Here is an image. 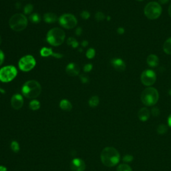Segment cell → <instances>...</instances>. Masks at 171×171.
<instances>
[{
	"label": "cell",
	"mask_w": 171,
	"mask_h": 171,
	"mask_svg": "<svg viewBox=\"0 0 171 171\" xmlns=\"http://www.w3.org/2000/svg\"><path fill=\"white\" fill-rule=\"evenodd\" d=\"M80 80L82 81V82L84 84H86L88 82V78L87 76H80Z\"/></svg>",
	"instance_id": "36"
},
{
	"label": "cell",
	"mask_w": 171,
	"mask_h": 171,
	"mask_svg": "<svg viewBox=\"0 0 171 171\" xmlns=\"http://www.w3.org/2000/svg\"><path fill=\"white\" fill-rule=\"evenodd\" d=\"M141 101L147 106H152L157 103L159 99V94L157 89L152 87H148L144 89L141 94Z\"/></svg>",
	"instance_id": "3"
},
{
	"label": "cell",
	"mask_w": 171,
	"mask_h": 171,
	"mask_svg": "<svg viewBox=\"0 0 171 171\" xmlns=\"http://www.w3.org/2000/svg\"><path fill=\"white\" fill-rule=\"evenodd\" d=\"M65 37V32L63 30L58 27H55L49 31L46 40L52 46H59L64 42Z\"/></svg>",
	"instance_id": "4"
},
{
	"label": "cell",
	"mask_w": 171,
	"mask_h": 171,
	"mask_svg": "<svg viewBox=\"0 0 171 171\" xmlns=\"http://www.w3.org/2000/svg\"><path fill=\"white\" fill-rule=\"evenodd\" d=\"M59 22L61 26L66 29H72L77 25L78 21L74 15L66 14L62 15L59 19Z\"/></svg>",
	"instance_id": "9"
},
{
	"label": "cell",
	"mask_w": 171,
	"mask_h": 171,
	"mask_svg": "<svg viewBox=\"0 0 171 171\" xmlns=\"http://www.w3.org/2000/svg\"><path fill=\"white\" fill-rule=\"evenodd\" d=\"M100 158L104 165L108 167H112L119 163L120 156L116 148L106 147L101 152Z\"/></svg>",
	"instance_id": "1"
},
{
	"label": "cell",
	"mask_w": 171,
	"mask_h": 171,
	"mask_svg": "<svg viewBox=\"0 0 171 171\" xmlns=\"http://www.w3.org/2000/svg\"><path fill=\"white\" fill-rule=\"evenodd\" d=\"M80 68L74 63H70L68 65L66 68V71L70 76H76L80 73Z\"/></svg>",
	"instance_id": "14"
},
{
	"label": "cell",
	"mask_w": 171,
	"mask_h": 171,
	"mask_svg": "<svg viewBox=\"0 0 171 171\" xmlns=\"http://www.w3.org/2000/svg\"><path fill=\"white\" fill-rule=\"evenodd\" d=\"M96 55V52L95 49L93 48H90L88 49V51L86 52V57L88 59H92L94 58Z\"/></svg>",
	"instance_id": "27"
},
{
	"label": "cell",
	"mask_w": 171,
	"mask_h": 171,
	"mask_svg": "<svg viewBox=\"0 0 171 171\" xmlns=\"http://www.w3.org/2000/svg\"><path fill=\"white\" fill-rule=\"evenodd\" d=\"M70 168L72 171H84L86 169V164L84 161L81 158H74L70 163Z\"/></svg>",
	"instance_id": "11"
},
{
	"label": "cell",
	"mask_w": 171,
	"mask_h": 171,
	"mask_svg": "<svg viewBox=\"0 0 171 171\" xmlns=\"http://www.w3.org/2000/svg\"><path fill=\"white\" fill-rule=\"evenodd\" d=\"M88 102L90 106H91L92 108L96 107L99 104V98L97 96H92V97L90 98V99L89 100Z\"/></svg>",
	"instance_id": "22"
},
{
	"label": "cell",
	"mask_w": 171,
	"mask_h": 171,
	"mask_svg": "<svg viewBox=\"0 0 171 171\" xmlns=\"http://www.w3.org/2000/svg\"><path fill=\"white\" fill-rule=\"evenodd\" d=\"M95 18H96V20H97V21H102V20H104L105 15H104V14L103 13H102V12L99 11V12H97V13L96 14Z\"/></svg>",
	"instance_id": "30"
},
{
	"label": "cell",
	"mask_w": 171,
	"mask_h": 171,
	"mask_svg": "<svg viewBox=\"0 0 171 171\" xmlns=\"http://www.w3.org/2000/svg\"><path fill=\"white\" fill-rule=\"evenodd\" d=\"M92 69V65L91 64H88L85 65V66L84 67V70L85 72H89Z\"/></svg>",
	"instance_id": "32"
},
{
	"label": "cell",
	"mask_w": 171,
	"mask_h": 171,
	"mask_svg": "<svg viewBox=\"0 0 171 171\" xmlns=\"http://www.w3.org/2000/svg\"><path fill=\"white\" fill-rule=\"evenodd\" d=\"M36 60L32 55H27L21 58L19 61V68L21 71H29L36 66Z\"/></svg>",
	"instance_id": "8"
},
{
	"label": "cell",
	"mask_w": 171,
	"mask_h": 171,
	"mask_svg": "<svg viewBox=\"0 0 171 171\" xmlns=\"http://www.w3.org/2000/svg\"><path fill=\"white\" fill-rule=\"evenodd\" d=\"M158 1H159V2L162 4H165L169 2V0H158Z\"/></svg>",
	"instance_id": "40"
},
{
	"label": "cell",
	"mask_w": 171,
	"mask_h": 171,
	"mask_svg": "<svg viewBox=\"0 0 171 171\" xmlns=\"http://www.w3.org/2000/svg\"><path fill=\"white\" fill-rule=\"evenodd\" d=\"M152 114L154 115V116H158V114H159L160 111H159V110H158V108H153L152 109Z\"/></svg>",
	"instance_id": "34"
},
{
	"label": "cell",
	"mask_w": 171,
	"mask_h": 171,
	"mask_svg": "<svg viewBox=\"0 0 171 171\" xmlns=\"http://www.w3.org/2000/svg\"><path fill=\"white\" fill-rule=\"evenodd\" d=\"M169 94H170V95L171 96V89H170V90H169Z\"/></svg>",
	"instance_id": "46"
},
{
	"label": "cell",
	"mask_w": 171,
	"mask_h": 171,
	"mask_svg": "<svg viewBox=\"0 0 171 171\" xmlns=\"http://www.w3.org/2000/svg\"><path fill=\"white\" fill-rule=\"evenodd\" d=\"M60 107L65 111H70L72 108V105L70 103V102L66 99H64L60 102Z\"/></svg>",
	"instance_id": "19"
},
{
	"label": "cell",
	"mask_w": 171,
	"mask_h": 171,
	"mask_svg": "<svg viewBox=\"0 0 171 171\" xmlns=\"http://www.w3.org/2000/svg\"><path fill=\"white\" fill-rule=\"evenodd\" d=\"M144 15L149 20H156L160 17L162 13V8L157 2L148 3L144 8Z\"/></svg>",
	"instance_id": "6"
},
{
	"label": "cell",
	"mask_w": 171,
	"mask_h": 171,
	"mask_svg": "<svg viewBox=\"0 0 171 171\" xmlns=\"http://www.w3.org/2000/svg\"><path fill=\"white\" fill-rule=\"evenodd\" d=\"M123 160L124 162H127V163H128V162H131L133 160V157L132 155L127 154L124 157Z\"/></svg>",
	"instance_id": "33"
},
{
	"label": "cell",
	"mask_w": 171,
	"mask_h": 171,
	"mask_svg": "<svg viewBox=\"0 0 171 171\" xmlns=\"http://www.w3.org/2000/svg\"><path fill=\"white\" fill-rule=\"evenodd\" d=\"M136 1H138V2H141V1H143V0H136Z\"/></svg>",
	"instance_id": "47"
},
{
	"label": "cell",
	"mask_w": 171,
	"mask_h": 171,
	"mask_svg": "<svg viewBox=\"0 0 171 171\" xmlns=\"http://www.w3.org/2000/svg\"><path fill=\"white\" fill-rule=\"evenodd\" d=\"M33 5L32 4H27L26 6H25V8L24 9V13L26 14H30L33 11Z\"/></svg>",
	"instance_id": "29"
},
{
	"label": "cell",
	"mask_w": 171,
	"mask_h": 171,
	"mask_svg": "<svg viewBox=\"0 0 171 171\" xmlns=\"http://www.w3.org/2000/svg\"><path fill=\"white\" fill-rule=\"evenodd\" d=\"M30 20L31 21V22H32L33 24H38L39 22H40V21H41V17L37 13L31 14L30 15Z\"/></svg>",
	"instance_id": "21"
},
{
	"label": "cell",
	"mask_w": 171,
	"mask_h": 171,
	"mask_svg": "<svg viewBox=\"0 0 171 171\" xmlns=\"http://www.w3.org/2000/svg\"><path fill=\"white\" fill-rule=\"evenodd\" d=\"M0 171H7V168L4 166H0Z\"/></svg>",
	"instance_id": "41"
},
{
	"label": "cell",
	"mask_w": 171,
	"mask_h": 171,
	"mask_svg": "<svg viewBox=\"0 0 171 171\" xmlns=\"http://www.w3.org/2000/svg\"><path fill=\"white\" fill-rule=\"evenodd\" d=\"M117 171H132V169L128 164H122L118 166Z\"/></svg>",
	"instance_id": "24"
},
{
	"label": "cell",
	"mask_w": 171,
	"mask_h": 171,
	"mask_svg": "<svg viewBox=\"0 0 171 171\" xmlns=\"http://www.w3.org/2000/svg\"><path fill=\"white\" fill-rule=\"evenodd\" d=\"M1 43H2V37L0 36V44H1Z\"/></svg>",
	"instance_id": "45"
},
{
	"label": "cell",
	"mask_w": 171,
	"mask_h": 171,
	"mask_svg": "<svg viewBox=\"0 0 171 171\" xmlns=\"http://www.w3.org/2000/svg\"><path fill=\"white\" fill-rule=\"evenodd\" d=\"M81 17H82L84 20H88V18L90 17V14L88 11H84L81 13Z\"/></svg>",
	"instance_id": "31"
},
{
	"label": "cell",
	"mask_w": 171,
	"mask_h": 171,
	"mask_svg": "<svg viewBox=\"0 0 171 171\" xmlns=\"http://www.w3.org/2000/svg\"><path fill=\"white\" fill-rule=\"evenodd\" d=\"M169 14L170 15V17H171V4L169 6Z\"/></svg>",
	"instance_id": "43"
},
{
	"label": "cell",
	"mask_w": 171,
	"mask_h": 171,
	"mask_svg": "<svg viewBox=\"0 0 171 171\" xmlns=\"http://www.w3.org/2000/svg\"><path fill=\"white\" fill-rule=\"evenodd\" d=\"M117 32L120 34V35H122V34L124 33V29L123 27H119V28L117 30Z\"/></svg>",
	"instance_id": "38"
},
{
	"label": "cell",
	"mask_w": 171,
	"mask_h": 171,
	"mask_svg": "<svg viewBox=\"0 0 171 171\" xmlns=\"http://www.w3.org/2000/svg\"><path fill=\"white\" fill-rule=\"evenodd\" d=\"M30 109L32 110H38L40 108V102L36 100H33L32 101H31L30 103Z\"/></svg>",
	"instance_id": "23"
},
{
	"label": "cell",
	"mask_w": 171,
	"mask_h": 171,
	"mask_svg": "<svg viewBox=\"0 0 171 171\" xmlns=\"http://www.w3.org/2000/svg\"><path fill=\"white\" fill-rule=\"evenodd\" d=\"M11 104L13 108L15 110H19L23 106L24 104V99L22 96L17 94L12 96L11 100Z\"/></svg>",
	"instance_id": "12"
},
{
	"label": "cell",
	"mask_w": 171,
	"mask_h": 171,
	"mask_svg": "<svg viewBox=\"0 0 171 171\" xmlns=\"http://www.w3.org/2000/svg\"><path fill=\"white\" fill-rule=\"evenodd\" d=\"M138 117L140 120L143 121V122L147 121L150 117V111L147 108H142L138 111Z\"/></svg>",
	"instance_id": "17"
},
{
	"label": "cell",
	"mask_w": 171,
	"mask_h": 171,
	"mask_svg": "<svg viewBox=\"0 0 171 171\" xmlns=\"http://www.w3.org/2000/svg\"><path fill=\"white\" fill-rule=\"evenodd\" d=\"M40 54H41L42 57H48L50 56V55L57 58H60L62 57V55L59 54H54V53L52 52V49L48 48H42L41 51H40Z\"/></svg>",
	"instance_id": "15"
},
{
	"label": "cell",
	"mask_w": 171,
	"mask_h": 171,
	"mask_svg": "<svg viewBox=\"0 0 171 171\" xmlns=\"http://www.w3.org/2000/svg\"><path fill=\"white\" fill-rule=\"evenodd\" d=\"M9 25L14 31L20 32L26 29L27 26V19L22 14H16L10 18Z\"/></svg>",
	"instance_id": "5"
},
{
	"label": "cell",
	"mask_w": 171,
	"mask_h": 171,
	"mask_svg": "<svg viewBox=\"0 0 171 171\" xmlns=\"http://www.w3.org/2000/svg\"><path fill=\"white\" fill-rule=\"evenodd\" d=\"M11 148L14 152H18L20 151V145L16 141H12L11 143Z\"/></svg>",
	"instance_id": "26"
},
{
	"label": "cell",
	"mask_w": 171,
	"mask_h": 171,
	"mask_svg": "<svg viewBox=\"0 0 171 171\" xmlns=\"http://www.w3.org/2000/svg\"><path fill=\"white\" fill-rule=\"evenodd\" d=\"M0 92H1L2 93V94H3V93H5V92H4V90H2L1 88H0Z\"/></svg>",
	"instance_id": "44"
},
{
	"label": "cell",
	"mask_w": 171,
	"mask_h": 171,
	"mask_svg": "<svg viewBox=\"0 0 171 171\" xmlns=\"http://www.w3.org/2000/svg\"><path fill=\"white\" fill-rule=\"evenodd\" d=\"M88 45V42H87L86 40H84V41H83L82 42V46H83V47H86Z\"/></svg>",
	"instance_id": "39"
},
{
	"label": "cell",
	"mask_w": 171,
	"mask_h": 171,
	"mask_svg": "<svg viewBox=\"0 0 171 171\" xmlns=\"http://www.w3.org/2000/svg\"><path fill=\"white\" fill-rule=\"evenodd\" d=\"M147 62L149 66L155 68L158 66V64H159V59H158L157 55L150 54L148 56Z\"/></svg>",
	"instance_id": "16"
},
{
	"label": "cell",
	"mask_w": 171,
	"mask_h": 171,
	"mask_svg": "<svg viewBox=\"0 0 171 171\" xmlns=\"http://www.w3.org/2000/svg\"><path fill=\"white\" fill-rule=\"evenodd\" d=\"M17 71L15 67L8 66L2 68L0 70V81L3 82H9L13 80L17 76Z\"/></svg>",
	"instance_id": "7"
},
{
	"label": "cell",
	"mask_w": 171,
	"mask_h": 171,
	"mask_svg": "<svg viewBox=\"0 0 171 171\" xmlns=\"http://www.w3.org/2000/svg\"><path fill=\"white\" fill-rule=\"evenodd\" d=\"M4 52H3L1 49H0V66L4 63Z\"/></svg>",
	"instance_id": "35"
},
{
	"label": "cell",
	"mask_w": 171,
	"mask_h": 171,
	"mask_svg": "<svg viewBox=\"0 0 171 171\" xmlns=\"http://www.w3.org/2000/svg\"><path fill=\"white\" fill-rule=\"evenodd\" d=\"M168 123H169V126L171 127V114L169 116V119H168Z\"/></svg>",
	"instance_id": "42"
},
{
	"label": "cell",
	"mask_w": 171,
	"mask_h": 171,
	"mask_svg": "<svg viewBox=\"0 0 171 171\" xmlns=\"http://www.w3.org/2000/svg\"><path fill=\"white\" fill-rule=\"evenodd\" d=\"M141 80L142 84L147 86H150L156 82L157 75L153 70H146L142 73Z\"/></svg>",
	"instance_id": "10"
},
{
	"label": "cell",
	"mask_w": 171,
	"mask_h": 171,
	"mask_svg": "<svg viewBox=\"0 0 171 171\" xmlns=\"http://www.w3.org/2000/svg\"><path fill=\"white\" fill-rule=\"evenodd\" d=\"M111 64L114 69L119 71H123L126 69V64L120 58H114L112 60Z\"/></svg>",
	"instance_id": "13"
},
{
	"label": "cell",
	"mask_w": 171,
	"mask_h": 171,
	"mask_svg": "<svg viewBox=\"0 0 171 171\" xmlns=\"http://www.w3.org/2000/svg\"><path fill=\"white\" fill-rule=\"evenodd\" d=\"M22 94L25 97L30 99L36 98L41 94V85L36 80L27 81L22 87Z\"/></svg>",
	"instance_id": "2"
},
{
	"label": "cell",
	"mask_w": 171,
	"mask_h": 171,
	"mask_svg": "<svg viewBox=\"0 0 171 171\" xmlns=\"http://www.w3.org/2000/svg\"><path fill=\"white\" fill-rule=\"evenodd\" d=\"M82 33V30L81 27H78L76 30V34L77 36H80Z\"/></svg>",
	"instance_id": "37"
},
{
	"label": "cell",
	"mask_w": 171,
	"mask_h": 171,
	"mask_svg": "<svg viewBox=\"0 0 171 171\" xmlns=\"http://www.w3.org/2000/svg\"><path fill=\"white\" fill-rule=\"evenodd\" d=\"M68 44L69 46H72V48H76L78 46V43L76 40V39H74L73 38H69L68 40Z\"/></svg>",
	"instance_id": "25"
},
{
	"label": "cell",
	"mask_w": 171,
	"mask_h": 171,
	"mask_svg": "<svg viewBox=\"0 0 171 171\" xmlns=\"http://www.w3.org/2000/svg\"><path fill=\"white\" fill-rule=\"evenodd\" d=\"M163 50L166 54L171 55V38L166 40L164 43Z\"/></svg>",
	"instance_id": "20"
},
{
	"label": "cell",
	"mask_w": 171,
	"mask_h": 171,
	"mask_svg": "<svg viewBox=\"0 0 171 171\" xmlns=\"http://www.w3.org/2000/svg\"><path fill=\"white\" fill-rule=\"evenodd\" d=\"M167 131V127L164 125V124H160L158 126L157 128V132L158 134H160V135H163L165 132H166Z\"/></svg>",
	"instance_id": "28"
},
{
	"label": "cell",
	"mask_w": 171,
	"mask_h": 171,
	"mask_svg": "<svg viewBox=\"0 0 171 171\" xmlns=\"http://www.w3.org/2000/svg\"><path fill=\"white\" fill-rule=\"evenodd\" d=\"M57 19V15L53 13H47L43 15V20L47 23H54Z\"/></svg>",
	"instance_id": "18"
}]
</instances>
